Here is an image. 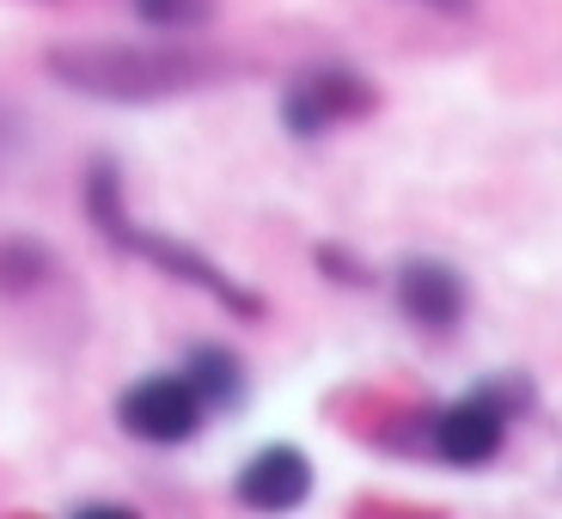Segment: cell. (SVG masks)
<instances>
[{"instance_id":"6da1fadb","label":"cell","mask_w":562,"mask_h":519,"mask_svg":"<svg viewBox=\"0 0 562 519\" xmlns=\"http://www.w3.org/2000/svg\"><path fill=\"white\" fill-rule=\"evenodd\" d=\"M43 74L80 99L104 104H159L178 92L226 80V61L209 49H154V43H61L43 56Z\"/></svg>"},{"instance_id":"7a4b0ae2","label":"cell","mask_w":562,"mask_h":519,"mask_svg":"<svg viewBox=\"0 0 562 519\" xmlns=\"http://www.w3.org/2000/svg\"><path fill=\"white\" fill-rule=\"evenodd\" d=\"M86 214H92V226H99L123 257H140V263L166 269V275L183 281V287H202V294H214L226 312H239V318H263V306H257L251 287H239L226 269H214L196 245H178V239H166V233H147V226L128 221L116 166H92V171H86Z\"/></svg>"},{"instance_id":"3957f363","label":"cell","mask_w":562,"mask_h":519,"mask_svg":"<svg viewBox=\"0 0 562 519\" xmlns=\"http://www.w3.org/2000/svg\"><path fill=\"white\" fill-rule=\"evenodd\" d=\"M281 128L294 140H324L337 135L342 123H361V116L380 111V86L355 74L349 61H312L294 80L281 86Z\"/></svg>"},{"instance_id":"277c9868","label":"cell","mask_w":562,"mask_h":519,"mask_svg":"<svg viewBox=\"0 0 562 519\" xmlns=\"http://www.w3.org/2000/svg\"><path fill=\"white\" fill-rule=\"evenodd\" d=\"M209 404L183 373H147V380L116 392V428L140 447H183L202 435Z\"/></svg>"},{"instance_id":"5b68a950","label":"cell","mask_w":562,"mask_h":519,"mask_svg":"<svg viewBox=\"0 0 562 519\" xmlns=\"http://www.w3.org/2000/svg\"><path fill=\"white\" fill-rule=\"evenodd\" d=\"M514 409H526V397L520 404H514V397H495V385L464 392L459 404H447L435 416V452L447 464H459V471H477V464H490L495 452H502Z\"/></svg>"},{"instance_id":"8992f818","label":"cell","mask_w":562,"mask_h":519,"mask_svg":"<svg viewBox=\"0 0 562 519\" xmlns=\"http://www.w3.org/2000/svg\"><path fill=\"white\" fill-rule=\"evenodd\" d=\"M392 300L404 312V324H416L422 337H452L471 312V287L452 263L440 257H404L392 275Z\"/></svg>"},{"instance_id":"52a82bcc","label":"cell","mask_w":562,"mask_h":519,"mask_svg":"<svg viewBox=\"0 0 562 519\" xmlns=\"http://www.w3.org/2000/svg\"><path fill=\"white\" fill-rule=\"evenodd\" d=\"M306 495H312V459L300 447L276 440V447H263V452H251V459H245L239 501L251 507V514H294Z\"/></svg>"},{"instance_id":"ba28073f","label":"cell","mask_w":562,"mask_h":519,"mask_svg":"<svg viewBox=\"0 0 562 519\" xmlns=\"http://www.w3.org/2000/svg\"><path fill=\"white\" fill-rule=\"evenodd\" d=\"M183 380L202 392V404L209 409H239L245 392H251V373H245L239 354L214 349V342H196L190 349V361H183Z\"/></svg>"},{"instance_id":"9c48e42d","label":"cell","mask_w":562,"mask_h":519,"mask_svg":"<svg viewBox=\"0 0 562 519\" xmlns=\"http://www.w3.org/2000/svg\"><path fill=\"white\" fill-rule=\"evenodd\" d=\"M214 0H135V19L154 31H196L209 25Z\"/></svg>"},{"instance_id":"30bf717a","label":"cell","mask_w":562,"mask_h":519,"mask_svg":"<svg viewBox=\"0 0 562 519\" xmlns=\"http://www.w3.org/2000/svg\"><path fill=\"white\" fill-rule=\"evenodd\" d=\"M318 269L324 275H337V281H361V269L342 257V245H318Z\"/></svg>"},{"instance_id":"8fae6325","label":"cell","mask_w":562,"mask_h":519,"mask_svg":"<svg viewBox=\"0 0 562 519\" xmlns=\"http://www.w3.org/2000/svg\"><path fill=\"white\" fill-rule=\"evenodd\" d=\"M409 7H428V13H447V19H471L477 0H409Z\"/></svg>"},{"instance_id":"7c38bea8","label":"cell","mask_w":562,"mask_h":519,"mask_svg":"<svg viewBox=\"0 0 562 519\" xmlns=\"http://www.w3.org/2000/svg\"><path fill=\"white\" fill-rule=\"evenodd\" d=\"M7 140H13V123H7V116H0V147H7Z\"/></svg>"}]
</instances>
